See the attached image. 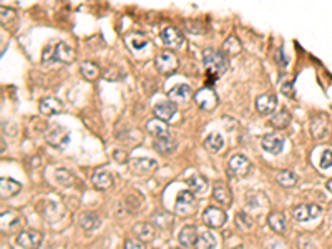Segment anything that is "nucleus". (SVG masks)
<instances>
[{
  "label": "nucleus",
  "instance_id": "1",
  "mask_svg": "<svg viewBox=\"0 0 332 249\" xmlns=\"http://www.w3.org/2000/svg\"><path fill=\"white\" fill-rule=\"evenodd\" d=\"M203 63L206 66L208 73V85L211 87L216 78H219L221 75H224L229 68V62L226 58V55L219 50L208 48L203 53Z\"/></svg>",
  "mask_w": 332,
  "mask_h": 249
},
{
  "label": "nucleus",
  "instance_id": "2",
  "mask_svg": "<svg viewBox=\"0 0 332 249\" xmlns=\"http://www.w3.org/2000/svg\"><path fill=\"white\" fill-rule=\"evenodd\" d=\"M196 209V199L193 196L191 191H181L176 196V204H175V211L181 214V216H190L195 213Z\"/></svg>",
  "mask_w": 332,
  "mask_h": 249
},
{
  "label": "nucleus",
  "instance_id": "3",
  "mask_svg": "<svg viewBox=\"0 0 332 249\" xmlns=\"http://www.w3.org/2000/svg\"><path fill=\"white\" fill-rule=\"evenodd\" d=\"M330 131V123L329 118L324 113H317L312 116L311 120V135L315 140H324Z\"/></svg>",
  "mask_w": 332,
  "mask_h": 249
},
{
  "label": "nucleus",
  "instance_id": "4",
  "mask_svg": "<svg viewBox=\"0 0 332 249\" xmlns=\"http://www.w3.org/2000/svg\"><path fill=\"white\" fill-rule=\"evenodd\" d=\"M154 66H156V70L159 73L170 75V73H173L176 70V66H178V58L170 52H161L154 58Z\"/></svg>",
  "mask_w": 332,
  "mask_h": 249
},
{
  "label": "nucleus",
  "instance_id": "5",
  "mask_svg": "<svg viewBox=\"0 0 332 249\" xmlns=\"http://www.w3.org/2000/svg\"><path fill=\"white\" fill-rule=\"evenodd\" d=\"M229 171L237 178H244L251 171V161L244 156V154H232L229 158Z\"/></svg>",
  "mask_w": 332,
  "mask_h": 249
},
{
  "label": "nucleus",
  "instance_id": "6",
  "mask_svg": "<svg viewBox=\"0 0 332 249\" xmlns=\"http://www.w3.org/2000/svg\"><path fill=\"white\" fill-rule=\"evenodd\" d=\"M45 140L50 146L53 148H63L66 143L70 140V135L68 131H66L63 126H53V128H50L45 135Z\"/></svg>",
  "mask_w": 332,
  "mask_h": 249
},
{
  "label": "nucleus",
  "instance_id": "7",
  "mask_svg": "<svg viewBox=\"0 0 332 249\" xmlns=\"http://www.w3.org/2000/svg\"><path fill=\"white\" fill-rule=\"evenodd\" d=\"M195 102L199 108L203 110H208V112H211V110L216 108V105H218V97H216V93L213 92V88H203V90H199L196 95H195Z\"/></svg>",
  "mask_w": 332,
  "mask_h": 249
},
{
  "label": "nucleus",
  "instance_id": "8",
  "mask_svg": "<svg viewBox=\"0 0 332 249\" xmlns=\"http://www.w3.org/2000/svg\"><path fill=\"white\" fill-rule=\"evenodd\" d=\"M203 221H204V224L209 226V228H221V226L226 223V213L223 211V209H219L216 206H209L204 209Z\"/></svg>",
  "mask_w": 332,
  "mask_h": 249
},
{
  "label": "nucleus",
  "instance_id": "9",
  "mask_svg": "<svg viewBox=\"0 0 332 249\" xmlns=\"http://www.w3.org/2000/svg\"><path fill=\"white\" fill-rule=\"evenodd\" d=\"M261 146L264 151H268L271 154H279L284 148V138L278 133H268V135L263 136L261 140Z\"/></svg>",
  "mask_w": 332,
  "mask_h": 249
},
{
  "label": "nucleus",
  "instance_id": "10",
  "mask_svg": "<svg viewBox=\"0 0 332 249\" xmlns=\"http://www.w3.org/2000/svg\"><path fill=\"white\" fill-rule=\"evenodd\" d=\"M17 242L24 247V249H38L42 244V234L38 231H22L19 236H17Z\"/></svg>",
  "mask_w": 332,
  "mask_h": 249
},
{
  "label": "nucleus",
  "instance_id": "11",
  "mask_svg": "<svg viewBox=\"0 0 332 249\" xmlns=\"http://www.w3.org/2000/svg\"><path fill=\"white\" fill-rule=\"evenodd\" d=\"M278 107V97L274 93H263L256 98V110L259 115H271Z\"/></svg>",
  "mask_w": 332,
  "mask_h": 249
},
{
  "label": "nucleus",
  "instance_id": "12",
  "mask_svg": "<svg viewBox=\"0 0 332 249\" xmlns=\"http://www.w3.org/2000/svg\"><path fill=\"white\" fill-rule=\"evenodd\" d=\"M161 40L166 47L180 48L183 45V42H185V38H183L181 32L178 29H175V27H164L161 30Z\"/></svg>",
  "mask_w": 332,
  "mask_h": 249
},
{
  "label": "nucleus",
  "instance_id": "13",
  "mask_svg": "<svg viewBox=\"0 0 332 249\" xmlns=\"http://www.w3.org/2000/svg\"><path fill=\"white\" fill-rule=\"evenodd\" d=\"M176 112H178V107H176V103L173 102H161L153 107L154 116L161 121H170L176 115Z\"/></svg>",
  "mask_w": 332,
  "mask_h": 249
},
{
  "label": "nucleus",
  "instance_id": "14",
  "mask_svg": "<svg viewBox=\"0 0 332 249\" xmlns=\"http://www.w3.org/2000/svg\"><path fill=\"white\" fill-rule=\"evenodd\" d=\"M198 229H196V226H193V224H188V226H185L181 231H180V234H178V241H180V244L183 246V247H186V249H191L193 246H196V242H198Z\"/></svg>",
  "mask_w": 332,
  "mask_h": 249
},
{
  "label": "nucleus",
  "instance_id": "15",
  "mask_svg": "<svg viewBox=\"0 0 332 249\" xmlns=\"http://www.w3.org/2000/svg\"><path fill=\"white\" fill-rule=\"evenodd\" d=\"M130 168L135 171L136 175H148L158 168V163L151 158H135V159H131Z\"/></svg>",
  "mask_w": 332,
  "mask_h": 249
},
{
  "label": "nucleus",
  "instance_id": "16",
  "mask_svg": "<svg viewBox=\"0 0 332 249\" xmlns=\"http://www.w3.org/2000/svg\"><path fill=\"white\" fill-rule=\"evenodd\" d=\"M62 107H63V103L60 102L58 98H55V97H47V98H43V100H42L40 105H38V110H40V113H42V115L52 116V115H57V113L62 112Z\"/></svg>",
  "mask_w": 332,
  "mask_h": 249
},
{
  "label": "nucleus",
  "instance_id": "17",
  "mask_svg": "<svg viewBox=\"0 0 332 249\" xmlns=\"http://www.w3.org/2000/svg\"><path fill=\"white\" fill-rule=\"evenodd\" d=\"M146 130L151 133V135L156 138V140H168L171 136L170 128L163 123L161 120H149L146 123Z\"/></svg>",
  "mask_w": 332,
  "mask_h": 249
},
{
  "label": "nucleus",
  "instance_id": "18",
  "mask_svg": "<svg viewBox=\"0 0 332 249\" xmlns=\"http://www.w3.org/2000/svg\"><path fill=\"white\" fill-rule=\"evenodd\" d=\"M53 58L58 60V62H62V63H71L73 62V58H75V52H73V48L68 45V43L58 42L57 45H55Z\"/></svg>",
  "mask_w": 332,
  "mask_h": 249
},
{
  "label": "nucleus",
  "instance_id": "19",
  "mask_svg": "<svg viewBox=\"0 0 332 249\" xmlns=\"http://www.w3.org/2000/svg\"><path fill=\"white\" fill-rule=\"evenodd\" d=\"M156 226L149 224V223H138L133 228V234L138 237V241H153L154 236H156V231H154Z\"/></svg>",
  "mask_w": 332,
  "mask_h": 249
},
{
  "label": "nucleus",
  "instance_id": "20",
  "mask_svg": "<svg viewBox=\"0 0 332 249\" xmlns=\"http://www.w3.org/2000/svg\"><path fill=\"white\" fill-rule=\"evenodd\" d=\"M213 198L221 204V206H224V208H228L229 204H231V201H232L229 188L226 186L224 183H219V181L216 183L214 188H213Z\"/></svg>",
  "mask_w": 332,
  "mask_h": 249
},
{
  "label": "nucleus",
  "instance_id": "21",
  "mask_svg": "<svg viewBox=\"0 0 332 249\" xmlns=\"http://www.w3.org/2000/svg\"><path fill=\"white\" fill-rule=\"evenodd\" d=\"M20 190H22V185L20 183L14 181L12 178H2L0 180V198L2 199L12 198Z\"/></svg>",
  "mask_w": 332,
  "mask_h": 249
},
{
  "label": "nucleus",
  "instance_id": "22",
  "mask_svg": "<svg viewBox=\"0 0 332 249\" xmlns=\"http://www.w3.org/2000/svg\"><path fill=\"white\" fill-rule=\"evenodd\" d=\"M188 185H190L191 191L195 193V195H206L208 190H209V183L208 180L204 178L201 175H193L188 178Z\"/></svg>",
  "mask_w": 332,
  "mask_h": 249
},
{
  "label": "nucleus",
  "instance_id": "23",
  "mask_svg": "<svg viewBox=\"0 0 332 249\" xmlns=\"http://www.w3.org/2000/svg\"><path fill=\"white\" fill-rule=\"evenodd\" d=\"M78 224L85 231H95L102 224V219L95 213H81L78 216Z\"/></svg>",
  "mask_w": 332,
  "mask_h": 249
},
{
  "label": "nucleus",
  "instance_id": "24",
  "mask_svg": "<svg viewBox=\"0 0 332 249\" xmlns=\"http://www.w3.org/2000/svg\"><path fill=\"white\" fill-rule=\"evenodd\" d=\"M268 224H269V228L274 232H278V234H284L287 231V221L281 213H271L268 216Z\"/></svg>",
  "mask_w": 332,
  "mask_h": 249
},
{
  "label": "nucleus",
  "instance_id": "25",
  "mask_svg": "<svg viewBox=\"0 0 332 249\" xmlns=\"http://www.w3.org/2000/svg\"><path fill=\"white\" fill-rule=\"evenodd\" d=\"M93 185H95L97 190H110V188L113 186V176L108 173V171H97L95 175H93Z\"/></svg>",
  "mask_w": 332,
  "mask_h": 249
},
{
  "label": "nucleus",
  "instance_id": "26",
  "mask_svg": "<svg viewBox=\"0 0 332 249\" xmlns=\"http://www.w3.org/2000/svg\"><path fill=\"white\" fill-rule=\"evenodd\" d=\"M204 148L211 153H219L224 148V138L219 133H211L206 140H204Z\"/></svg>",
  "mask_w": 332,
  "mask_h": 249
},
{
  "label": "nucleus",
  "instance_id": "27",
  "mask_svg": "<svg viewBox=\"0 0 332 249\" xmlns=\"http://www.w3.org/2000/svg\"><path fill=\"white\" fill-rule=\"evenodd\" d=\"M20 223H22L20 216L17 213H14V211H4L2 216H0V224H2V229L12 231V229L17 228V226H20Z\"/></svg>",
  "mask_w": 332,
  "mask_h": 249
},
{
  "label": "nucleus",
  "instance_id": "28",
  "mask_svg": "<svg viewBox=\"0 0 332 249\" xmlns=\"http://www.w3.org/2000/svg\"><path fill=\"white\" fill-rule=\"evenodd\" d=\"M241 50H242V47L236 37H228L226 38V42L223 43V47H221V52H223L224 55H229V57H234V55L241 53Z\"/></svg>",
  "mask_w": 332,
  "mask_h": 249
},
{
  "label": "nucleus",
  "instance_id": "29",
  "mask_svg": "<svg viewBox=\"0 0 332 249\" xmlns=\"http://www.w3.org/2000/svg\"><path fill=\"white\" fill-rule=\"evenodd\" d=\"M191 95V88L185 85V83H180V85H175L173 88H170L168 92V97L173 98V100H188Z\"/></svg>",
  "mask_w": 332,
  "mask_h": 249
},
{
  "label": "nucleus",
  "instance_id": "30",
  "mask_svg": "<svg viewBox=\"0 0 332 249\" xmlns=\"http://www.w3.org/2000/svg\"><path fill=\"white\" fill-rule=\"evenodd\" d=\"M214 247H216V237L213 236V232L203 231L201 234L198 236L196 249H214Z\"/></svg>",
  "mask_w": 332,
  "mask_h": 249
},
{
  "label": "nucleus",
  "instance_id": "31",
  "mask_svg": "<svg viewBox=\"0 0 332 249\" xmlns=\"http://www.w3.org/2000/svg\"><path fill=\"white\" fill-rule=\"evenodd\" d=\"M289 123H291V115L287 113L286 110H282V112L276 113V115L273 116V120H271V125H273L274 128H278V130L287 128V126H289Z\"/></svg>",
  "mask_w": 332,
  "mask_h": 249
},
{
  "label": "nucleus",
  "instance_id": "32",
  "mask_svg": "<svg viewBox=\"0 0 332 249\" xmlns=\"http://www.w3.org/2000/svg\"><path fill=\"white\" fill-rule=\"evenodd\" d=\"M80 70H81V75L85 76L87 80H97L98 75H100L98 65L93 63V62H83L80 65Z\"/></svg>",
  "mask_w": 332,
  "mask_h": 249
},
{
  "label": "nucleus",
  "instance_id": "33",
  "mask_svg": "<svg viewBox=\"0 0 332 249\" xmlns=\"http://www.w3.org/2000/svg\"><path fill=\"white\" fill-rule=\"evenodd\" d=\"M55 180H57V183H60L62 186H71L75 183V176L71 175L68 170L58 168V170H55Z\"/></svg>",
  "mask_w": 332,
  "mask_h": 249
},
{
  "label": "nucleus",
  "instance_id": "34",
  "mask_svg": "<svg viewBox=\"0 0 332 249\" xmlns=\"http://www.w3.org/2000/svg\"><path fill=\"white\" fill-rule=\"evenodd\" d=\"M234 223H236L237 228H239V229H244V231H251L253 226H254L253 218H251L249 214H246L244 211H239V213L236 214Z\"/></svg>",
  "mask_w": 332,
  "mask_h": 249
},
{
  "label": "nucleus",
  "instance_id": "35",
  "mask_svg": "<svg viewBox=\"0 0 332 249\" xmlns=\"http://www.w3.org/2000/svg\"><path fill=\"white\" fill-rule=\"evenodd\" d=\"M278 183L286 188H291L297 183V176L292 173V171L284 170V171H281V173H278Z\"/></svg>",
  "mask_w": 332,
  "mask_h": 249
},
{
  "label": "nucleus",
  "instance_id": "36",
  "mask_svg": "<svg viewBox=\"0 0 332 249\" xmlns=\"http://www.w3.org/2000/svg\"><path fill=\"white\" fill-rule=\"evenodd\" d=\"M292 216H294V219L299 221V223H304V221L311 219L309 206H307V204H299L297 208H294V211H292Z\"/></svg>",
  "mask_w": 332,
  "mask_h": 249
},
{
  "label": "nucleus",
  "instance_id": "37",
  "mask_svg": "<svg viewBox=\"0 0 332 249\" xmlns=\"http://www.w3.org/2000/svg\"><path fill=\"white\" fill-rule=\"evenodd\" d=\"M154 148L158 149L159 153H173L176 149V141L168 140H156L154 141Z\"/></svg>",
  "mask_w": 332,
  "mask_h": 249
},
{
  "label": "nucleus",
  "instance_id": "38",
  "mask_svg": "<svg viewBox=\"0 0 332 249\" xmlns=\"http://www.w3.org/2000/svg\"><path fill=\"white\" fill-rule=\"evenodd\" d=\"M164 218H170L168 213H156L153 216V224L158 226V228H161V229H168L171 223H166Z\"/></svg>",
  "mask_w": 332,
  "mask_h": 249
},
{
  "label": "nucleus",
  "instance_id": "39",
  "mask_svg": "<svg viewBox=\"0 0 332 249\" xmlns=\"http://www.w3.org/2000/svg\"><path fill=\"white\" fill-rule=\"evenodd\" d=\"M103 78L108 80V81H116L121 78V73L118 68H115V66H110V68H107L103 71Z\"/></svg>",
  "mask_w": 332,
  "mask_h": 249
},
{
  "label": "nucleus",
  "instance_id": "40",
  "mask_svg": "<svg viewBox=\"0 0 332 249\" xmlns=\"http://www.w3.org/2000/svg\"><path fill=\"white\" fill-rule=\"evenodd\" d=\"M332 166V151L330 149H325L322 153V156H320V168L322 170H327Z\"/></svg>",
  "mask_w": 332,
  "mask_h": 249
},
{
  "label": "nucleus",
  "instance_id": "41",
  "mask_svg": "<svg viewBox=\"0 0 332 249\" xmlns=\"http://www.w3.org/2000/svg\"><path fill=\"white\" fill-rule=\"evenodd\" d=\"M281 92L284 93L286 97H289V98L294 97V87H292V81H284V83H282Z\"/></svg>",
  "mask_w": 332,
  "mask_h": 249
},
{
  "label": "nucleus",
  "instance_id": "42",
  "mask_svg": "<svg viewBox=\"0 0 332 249\" xmlns=\"http://www.w3.org/2000/svg\"><path fill=\"white\" fill-rule=\"evenodd\" d=\"M125 249H145V244L138 239H128L125 242Z\"/></svg>",
  "mask_w": 332,
  "mask_h": 249
},
{
  "label": "nucleus",
  "instance_id": "43",
  "mask_svg": "<svg viewBox=\"0 0 332 249\" xmlns=\"http://www.w3.org/2000/svg\"><path fill=\"white\" fill-rule=\"evenodd\" d=\"M276 62L279 63V66H286L287 65V58H286L284 50H282V48H278V52H276Z\"/></svg>",
  "mask_w": 332,
  "mask_h": 249
},
{
  "label": "nucleus",
  "instance_id": "44",
  "mask_svg": "<svg viewBox=\"0 0 332 249\" xmlns=\"http://www.w3.org/2000/svg\"><path fill=\"white\" fill-rule=\"evenodd\" d=\"M266 249H287V247L282 241L274 239V241H269L268 244H266Z\"/></svg>",
  "mask_w": 332,
  "mask_h": 249
},
{
  "label": "nucleus",
  "instance_id": "45",
  "mask_svg": "<svg viewBox=\"0 0 332 249\" xmlns=\"http://www.w3.org/2000/svg\"><path fill=\"white\" fill-rule=\"evenodd\" d=\"M0 14H2V24H5L7 20H10V19H14V10H10V9H5V7H2L0 9Z\"/></svg>",
  "mask_w": 332,
  "mask_h": 249
},
{
  "label": "nucleus",
  "instance_id": "46",
  "mask_svg": "<svg viewBox=\"0 0 332 249\" xmlns=\"http://www.w3.org/2000/svg\"><path fill=\"white\" fill-rule=\"evenodd\" d=\"M113 158L118 163H126V153L123 151V149H115V151H113Z\"/></svg>",
  "mask_w": 332,
  "mask_h": 249
},
{
  "label": "nucleus",
  "instance_id": "47",
  "mask_svg": "<svg viewBox=\"0 0 332 249\" xmlns=\"http://www.w3.org/2000/svg\"><path fill=\"white\" fill-rule=\"evenodd\" d=\"M309 213H311V218H317V216L322 214V209H320L317 204H311V206H309Z\"/></svg>",
  "mask_w": 332,
  "mask_h": 249
},
{
  "label": "nucleus",
  "instance_id": "48",
  "mask_svg": "<svg viewBox=\"0 0 332 249\" xmlns=\"http://www.w3.org/2000/svg\"><path fill=\"white\" fill-rule=\"evenodd\" d=\"M52 60V47H47L43 50V57H42V63H47Z\"/></svg>",
  "mask_w": 332,
  "mask_h": 249
},
{
  "label": "nucleus",
  "instance_id": "49",
  "mask_svg": "<svg viewBox=\"0 0 332 249\" xmlns=\"http://www.w3.org/2000/svg\"><path fill=\"white\" fill-rule=\"evenodd\" d=\"M325 188H327V190L332 193V180H329V181H327V185H325Z\"/></svg>",
  "mask_w": 332,
  "mask_h": 249
},
{
  "label": "nucleus",
  "instance_id": "50",
  "mask_svg": "<svg viewBox=\"0 0 332 249\" xmlns=\"http://www.w3.org/2000/svg\"><path fill=\"white\" fill-rule=\"evenodd\" d=\"M0 249H12V247H10L9 244H5V242H2V244H0Z\"/></svg>",
  "mask_w": 332,
  "mask_h": 249
},
{
  "label": "nucleus",
  "instance_id": "51",
  "mask_svg": "<svg viewBox=\"0 0 332 249\" xmlns=\"http://www.w3.org/2000/svg\"><path fill=\"white\" fill-rule=\"evenodd\" d=\"M38 249H52L50 246H42V247H38Z\"/></svg>",
  "mask_w": 332,
  "mask_h": 249
}]
</instances>
